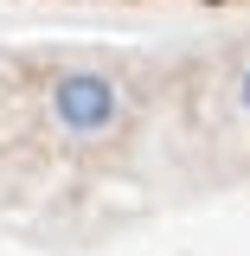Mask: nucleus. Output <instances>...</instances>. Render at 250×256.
Listing matches in <instances>:
<instances>
[{
	"label": "nucleus",
	"instance_id": "nucleus-1",
	"mask_svg": "<svg viewBox=\"0 0 250 256\" xmlns=\"http://www.w3.org/2000/svg\"><path fill=\"white\" fill-rule=\"evenodd\" d=\"M52 116L71 134H103V128L122 116V90L103 70H64L58 84H52Z\"/></svg>",
	"mask_w": 250,
	"mask_h": 256
},
{
	"label": "nucleus",
	"instance_id": "nucleus-2",
	"mask_svg": "<svg viewBox=\"0 0 250 256\" xmlns=\"http://www.w3.org/2000/svg\"><path fill=\"white\" fill-rule=\"evenodd\" d=\"M237 96H244V109H250V70H244V77H237Z\"/></svg>",
	"mask_w": 250,
	"mask_h": 256
}]
</instances>
